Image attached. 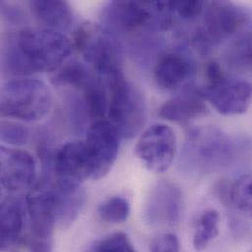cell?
Returning a JSON list of instances; mask_svg holds the SVG:
<instances>
[{
    "mask_svg": "<svg viewBox=\"0 0 252 252\" xmlns=\"http://www.w3.org/2000/svg\"><path fill=\"white\" fill-rule=\"evenodd\" d=\"M28 127L18 122L2 120L0 128L1 140L11 145H23L29 140Z\"/></svg>",
    "mask_w": 252,
    "mask_h": 252,
    "instance_id": "d4e9b609",
    "label": "cell"
},
{
    "mask_svg": "<svg viewBox=\"0 0 252 252\" xmlns=\"http://www.w3.org/2000/svg\"><path fill=\"white\" fill-rule=\"evenodd\" d=\"M193 65L189 58L180 51H170L162 54L154 67V78L159 87L174 91L191 76Z\"/></svg>",
    "mask_w": 252,
    "mask_h": 252,
    "instance_id": "9a60e30c",
    "label": "cell"
},
{
    "mask_svg": "<svg viewBox=\"0 0 252 252\" xmlns=\"http://www.w3.org/2000/svg\"><path fill=\"white\" fill-rule=\"evenodd\" d=\"M225 59L232 71L252 76V29L240 33L228 47Z\"/></svg>",
    "mask_w": 252,
    "mask_h": 252,
    "instance_id": "ac0fdd59",
    "label": "cell"
},
{
    "mask_svg": "<svg viewBox=\"0 0 252 252\" xmlns=\"http://www.w3.org/2000/svg\"><path fill=\"white\" fill-rule=\"evenodd\" d=\"M30 8L46 28L62 32L69 30L74 23L73 10L66 1L35 0L30 2Z\"/></svg>",
    "mask_w": 252,
    "mask_h": 252,
    "instance_id": "e0dca14e",
    "label": "cell"
},
{
    "mask_svg": "<svg viewBox=\"0 0 252 252\" xmlns=\"http://www.w3.org/2000/svg\"><path fill=\"white\" fill-rule=\"evenodd\" d=\"M130 206L126 198L115 196L99 206L98 214L102 220L110 224L125 222L129 216Z\"/></svg>",
    "mask_w": 252,
    "mask_h": 252,
    "instance_id": "603a6c76",
    "label": "cell"
},
{
    "mask_svg": "<svg viewBox=\"0 0 252 252\" xmlns=\"http://www.w3.org/2000/svg\"><path fill=\"white\" fill-rule=\"evenodd\" d=\"M174 15L171 1H113L103 9L104 20L123 31L167 30Z\"/></svg>",
    "mask_w": 252,
    "mask_h": 252,
    "instance_id": "5b68a950",
    "label": "cell"
},
{
    "mask_svg": "<svg viewBox=\"0 0 252 252\" xmlns=\"http://www.w3.org/2000/svg\"><path fill=\"white\" fill-rule=\"evenodd\" d=\"M72 51L73 43L61 32L46 27H25L9 40L3 66L19 77L53 73L68 60Z\"/></svg>",
    "mask_w": 252,
    "mask_h": 252,
    "instance_id": "6da1fadb",
    "label": "cell"
},
{
    "mask_svg": "<svg viewBox=\"0 0 252 252\" xmlns=\"http://www.w3.org/2000/svg\"><path fill=\"white\" fill-rule=\"evenodd\" d=\"M182 192L168 181L158 182L149 191L144 208L145 222L154 228L176 226L181 218Z\"/></svg>",
    "mask_w": 252,
    "mask_h": 252,
    "instance_id": "8fae6325",
    "label": "cell"
},
{
    "mask_svg": "<svg viewBox=\"0 0 252 252\" xmlns=\"http://www.w3.org/2000/svg\"><path fill=\"white\" fill-rule=\"evenodd\" d=\"M220 216L216 210H207L198 218L193 235V247L203 251L219 234Z\"/></svg>",
    "mask_w": 252,
    "mask_h": 252,
    "instance_id": "44dd1931",
    "label": "cell"
},
{
    "mask_svg": "<svg viewBox=\"0 0 252 252\" xmlns=\"http://www.w3.org/2000/svg\"><path fill=\"white\" fill-rule=\"evenodd\" d=\"M245 150L244 143L220 129L200 127L190 131L183 151V166L207 174L230 167Z\"/></svg>",
    "mask_w": 252,
    "mask_h": 252,
    "instance_id": "7a4b0ae2",
    "label": "cell"
},
{
    "mask_svg": "<svg viewBox=\"0 0 252 252\" xmlns=\"http://www.w3.org/2000/svg\"><path fill=\"white\" fill-rule=\"evenodd\" d=\"M50 168L54 180L68 188H81V184L92 178L91 163L85 142L71 141L54 153Z\"/></svg>",
    "mask_w": 252,
    "mask_h": 252,
    "instance_id": "7c38bea8",
    "label": "cell"
},
{
    "mask_svg": "<svg viewBox=\"0 0 252 252\" xmlns=\"http://www.w3.org/2000/svg\"><path fill=\"white\" fill-rule=\"evenodd\" d=\"M90 252H135V249L126 234L115 233L97 241Z\"/></svg>",
    "mask_w": 252,
    "mask_h": 252,
    "instance_id": "cb8c5ba5",
    "label": "cell"
},
{
    "mask_svg": "<svg viewBox=\"0 0 252 252\" xmlns=\"http://www.w3.org/2000/svg\"><path fill=\"white\" fill-rule=\"evenodd\" d=\"M27 206L15 197H8L1 203V250L14 249L22 240L26 224Z\"/></svg>",
    "mask_w": 252,
    "mask_h": 252,
    "instance_id": "2e32d148",
    "label": "cell"
},
{
    "mask_svg": "<svg viewBox=\"0 0 252 252\" xmlns=\"http://www.w3.org/2000/svg\"><path fill=\"white\" fill-rule=\"evenodd\" d=\"M205 6L204 1H171L174 14L186 20H194L202 15Z\"/></svg>",
    "mask_w": 252,
    "mask_h": 252,
    "instance_id": "484cf974",
    "label": "cell"
},
{
    "mask_svg": "<svg viewBox=\"0 0 252 252\" xmlns=\"http://www.w3.org/2000/svg\"><path fill=\"white\" fill-rule=\"evenodd\" d=\"M135 154L146 169L164 173L172 166L177 154V139L173 129L165 124H154L140 135Z\"/></svg>",
    "mask_w": 252,
    "mask_h": 252,
    "instance_id": "9c48e42d",
    "label": "cell"
},
{
    "mask_svg": "<svg viewBox=\"0 0 252 252\" xmlns=\"http://www.w3.org/2000/svg\"><path fill=\"white\" fill-rule=\"evenodd\" d=\"M227 198L239 211L252 218V173L243 175L235 181Z\"/></svg>",
    "mask_w": 252,
    "mask_h": 252,
    "instance_id": "7402d4cb",
    "label": "cell"
},
{
    "mask_svg": "<svg viewBox=\"0 0 252 252\" xmlns=\"http://www.w3.org/2000/svg\"><path fill=\"white\" fill-rule=\"evenodd\" d=\"M106 79L109 90V121L122 138H132L141 131L146 122L143 97L122 71Z\"/></svg>",
    "mask_w": 252,
    "mask_h": 252,
    "instance_id": "277c9868",
    "label": "cell"
},
{
    "mask_svg": "<svg viewBox=\"0 0 252 252\" xmlns=\"http://www.w3.org/2000/svg\"><path fill=\"white\" fill-rule=\"evenodd\" d=\"M199 90H185L162 104L158 113L165 120L172 122H188L204 117L208 114V107Z\"/></svg>",
    "mask_w": 252,
    "mask_h": 252,
    "instance_id": "5bb4252c",
    "label": "cell"
},
{
    "mask_svg": "<svg viewBox=\"0 0 252 252\" xmlns=\"http://www.w3.org/2000/svg\"><path fill=\"white\" fill-rule=\"evenodd\" d=\"M205 101L226 116L247 112L252 101V85L243 79L228 76L225 72L199 89Z\"/></svg>",
    "mask_w": 252,
    "mask_h": 252,
    "instance_id": "ba28073f",
    "label": "cell"
},
{
    "mask_svg": "<svg viewBox=\"0 0 252 252\" xmlns=\"http://www.w3.org/2000/svg\"><path fill=\"white\" fill-rule=\"evenodd\" d=\"M1 184L11 192L28 189L32 185L36 174L33 156L23 149L1 146Z\"/></svg>",
    "mask_w": 252,
    "mask_h": 252,
    "instance_id": "4fadbf2b",
    "label": "cell"
},
{
    "mask_svg": "<svg viewBox=\"0 0 252 252\" xmlns=\"http://www.w3.org/2000/svg\"><path fill=\"white\" fill-rule=\"evenodd\" d=\"M120 134L108 120L95 121L84 140L92 168V180L104 178L114 165L120 147Z\"/></svg>",
    "mask_w": 252,
    "mask_h": 252,
    "instance_id": "30bf717a",
    "label": "cell"
},
{
    "mask_svg": "<svg viewBox=\"0 0 252 252\" xmlns=\"http://www.w3.org/2000/svg\"><path fill=\"white\" fill-rule=\"evenodd\" d=\"M83 91L86 108L90 117L94 122L103 120L109 108V98L104 85L99 80L92 77Z\"/></svg>",
    "mask_w": 252,
    "mask_h": 252,
    "instance_id": "d6986e66",
    "label": "cell"
},
{
    "mask_svg": "<svg viewBox=\"0 0 252 252\" xmlns=\"http://www.w3.org/2000/svg\"><path fill=\"white\" fill-rule=\"evenodd\" d=\"M195 42L205 51L228 40L251 24L252 14L244 7L227 1L206 2Z\"/></svg>",
    "mask_w": 252,
    "mask_h": 252,
    "instance_id": "8992f818",
    "label": "cell"
},
{
    "mask_svg": "<svg viewBox=\"0 0 252 252\" xmlns=\"http://www.w3.org/2000/svg\"><path fill=\"white\" fill-rule=\"evenodd\" d=\"M151 252H180V243L173 234H164L155 238L150 244Z\"/></svg>",
    "mask_w": 252,
    "mask_h": 252,
    "instance_id": "4316f807",
    "label": "cell"
},
{
    "mask_svg": "<svg viewBox=\"0 0 252 252\" xmlns=\"http://www.w3.org/2000/svg\"><path fill=\"white\" fill-rule=\"evenodd\" d=\"M52 97L47 86L36 79L18 77L2 85L1 116L25 122H36L50 111Z\"/></svg>",
    "mask_w": 252,
    "mask_h": 252,
    "instance_id": "3957f363",
    "label": "cell"
},
{
    "mask_svg": "<svg viewBox=\"0 0 252 252\" xmlns=\"http://www.w3.org/2000/svg\"><path fill=\"white\" fill-rule=\"evenodd\" d=\"M75 45L94 71L106 78L121 72L122 52L115 36L100 25L85 23L75 33Z\"/></svg>",
    "mask_w": 252,
    "mask_h": 252,
    "instance_id": "52a82bcc",
    "label": "cell"
},
{
    "mask_svg": "<svg viewBox=\"0 0 252 252\" xmlns=\"http://www.w3.org/2000/svg\"><path fill=\"white\" fill-rule=\"evenodd\" d=\"M91 78L83 64L78 61H66L60 68L52 73L50 80L53 85L58 87L84 89Z\"/></svg>",
    "mask_w": 252,
    "mask_h": 252,
    "instance_id": "ffe728a7",
    "label": "cell"
}]
</instances>
